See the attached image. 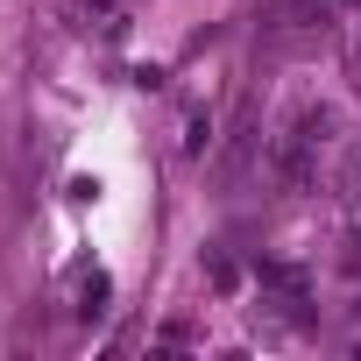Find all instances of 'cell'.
I'll use <instances>...</instances> for the list:
<instances>
[{
    "mask_svg": "<svg viewBox=\"0 0 361 361\" xmlns=\"http://www.w3.org/2000/svg\"><path fill=\"white\" fill-rule=\"evenodd\" d=\"M269 177H276L283 192H305V185H312V142H305L298 128L269 142Z\"/></svg>",
    "mask_w": 361,
    "mask_h": 361,
    "instance_id": "cell-1",
    "label": "cell"
},
{
    "mask_svg": "<svg viewBox=\"0 0 361 361\" xmlns=\"http://www.w3.org/2000/svg\"><path fill=\"white\" fill-rule=\"evenodd\" d=\"M269 29L276 36H326L333 29V0H276Z\"/></svg>",
    "mask_w": 361,
    "mask_h": 361,
    "instance_id": "cell-2",
    "label": "cell"
},
{
    "mask_svg": "<svg viewBox=\"0 0 361 361\" xmlns=\"http://www.w3.org/2000/svg\"><path fill=\"white\" fill-rule=\"evenodd\" d=\"M333 192H340V206L361 220V142H347L340 149V170H333Z\"/></svg>",
    "mask_w": 361,
    "mask_h": 361,
    "instance_id": "cell-3",
    "label": "cell"
},
{
    "mask_svg": "<svg viewBox=\"0 0 361 361\" xmlns=\"http://www.w3.org/2000/svg\"><path fill=\"white\" fill-rule=\"evenodd\" d=\"M290 128H298V135H305V142L319 149V142H333V135H340V106H326V99H319V106H305V114H298Z\"/></svg>",
    "mask_w": 361,
    "mask_h": 361,
    "instance_id": "cell-4",
    "label": "cell"
},
{
    "mask_svg": "<svg viewBox=\"0 0 361 361\" xmlns=\"http://www.w3.org/2000/svg\"><path fill=\"white\" fill-rule=\"evenodd\" d=\"M78 298H85V305H78V312H85V319H99V312H106V276H99V269H92V276H85V283H78Z\"/></svg>",
    "mask_w": 361,
    "mask_h": 361,
    "instance_id": "cell-5",
    "label": "cell"
},
{
    "mask_svg": "<svg viewBox=\"0 0 361 361\" xmlns=\"http://www.w3.org/2000/svg\"><path fill=\"white\" fill-rule=\"evenodd\" d=\"M206 276H213V283H220V290H234V283H241V269H234V262H227V255H206Z\"/></svg>",
    "mask_w": 361,
    "mask_h": 361,
    "instance_id": "cell-6",
    "label": "cell"
},
{
    "mask_svg": "<svg viewBox=\"0 0 361 361\" xmlns=\"http://www.w3.org/2000/svg\"><path fill=\"white\" fill-rule=\"evenodd\" d=\"M340 269L361 276V227H347V241H340Z\"/></svg>",
    "mask_w": 361,
    "mask_h": 361,
    "instance_id": "cell-7",
    "label": "cell"
}]
</instances>
